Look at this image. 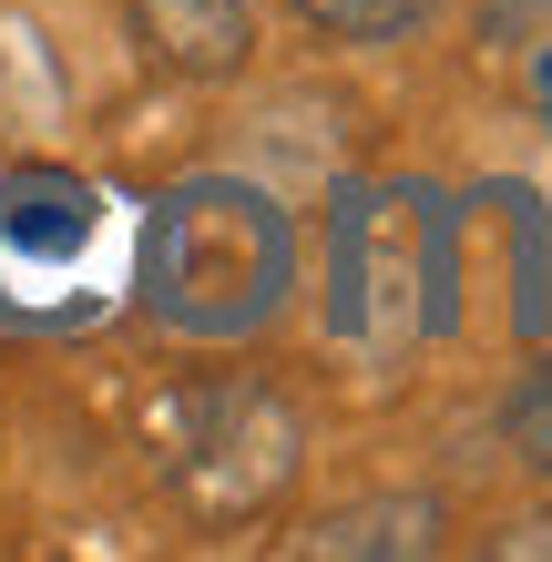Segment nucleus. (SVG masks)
Listing matches in <instances>:
<instances>
[{
    "label": "nucleus",
    "mask_w": 552,
    "mask_h": 562,
    "mask_svg": "<svg viewBox=\"0 0 552 562\" xmlns=\"http://www.w3.org/2000/svg\"><path fill=\"white\" fill-rule=\"evenodd\" d=\"M113 307V194L61 164L0 175V338H82Z\"/></svg>",
    "instance_id": "20e7f679"
},
{
    "label": "nucleus",
    "mask_w": 552,
    "mask_h": 562,
    "mask_svg": "<svg viewBox=\"0 0 552 562\" xmlns=\"http://www.w3.org/2000/svg\"><path fill=\"white\" fill-rule=\"evenodd\" d=\"M144 450L165 491L194 521H256L267 502H286L307 471V419L277 379L256 369H215V379H184L154 400L144 419Z\"/></svg>",
    "instance_id": "f03ea898"
},
{
    "label": "nucleus",
    "mask_w": 552,
    "mask_h": 562,
    "mask_svg": "<svg viewBox=\"0 0 552 562\" xmlns=\"http://www.w3.org/2000/svg\"><path fill=\"white\" fill-rule=\"evenodd\" d=\"M286 286H297V225L246 175H184L134 225V296L174 338L236 348L256 327H277Z\"/></svg>",
    "instance_id": "f257e3e1"
},
{
    "label": "nucleus",
    "mask_w": 552,
    "mask_h": 562,
    "mask_svg": "<svg viewBox=\"0 0 552 562\" xmlns=\"http://www.w3.org/2000/svg\"><path fill=\"white\" fill-rule=\"evenodd\" d=\"M317 42H348V52H388V42H419L450 0H286Z\"/></svg>",
    "instance_id": "0eeeda50"
},
{
    "label": "nucleus",
    "mask_w": 552,
    "mask_h": 562,
    "mask_svg": "<svg viewBox=\"0 0 552 562\" xmlns=\"http://www.w3.org/2000/svg\"><path fill=\"white\" fill-rule=\"evenodd\" d=\"M502 450L522 460L532 481H552V358H532V369L502 389Z\"/></svg>",
    "instance_id": "6e6552de"
},
{
    "label": "nucleus",
    "mask_w": 552,
    "mask_h": 562,
    "mask_svg": "<svg viewBox=\"0 0 552 562\" xmlns=\"http://www.w3.org/2000/svg\"><path fill=\"white\" fill-rule=\"evenodd\" d=\"M440 532H450L440 491H369V502L317 512L297 532V552H317V562H419V552H440Z\"/></svg>",
    "instance_id": "423d86ee"
},
{
    "label": "nucleus",
    "mask_w": 552,
    "mask_h": 562,
    "mask_svg": "<svg viewBox=\"0 0 552 562\" xmlns=\"http://www.w3.org/2000/svg\"><path fill=\"white\" fill-rule=\"evenodd\" d=\"M134 42L174 82H236L256 61V0H134Z\"/></svg>",
    "instance_id": "39448f33"
},
{
    "label": "nucleus",
    "mask_w": 552,
    "mask_h": 562,
    "mask_svg": "<svg viewBox=\"0 0 552 562\" xmlns=\"http://www.w3.org/2000/svg\"><path fill=\"white\" fill-rule=\"evenodd\" d=\"M328 338L348 358H399L450 296V215L430 184H348L328 205Z\"/></svg>",
    "instance_id": "7ed1b4c3"
}]
</instances>
